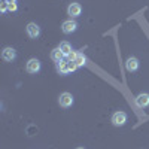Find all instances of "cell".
I'll return each instance as SVG.
<instances>
[{
    "instance_id": "6da1fadb",
    "label": "cell",
    "mask_w": 149,
    "mask_h": 149,
    "mask_svg": "<svg viewBox=\"0 0 149 149\" xmlns=\"http://www.w3.org/2000/svg\"><path fill=\"white\" fill-rule=\"evenodd\" d=\"M76 69H79L76 64H74V61H66V60H61L57 63V72L60 74H67L70 72H74Z\"/></svg>"
},
{
    "instance_id": "7a4b0ae2",
    "label": "cell",
    "mask_w": 149,
    "mask_h": 149,
    "mask_svg": "<svg viewBox=\"0 0 149 149\" xmlns=\"http://www.w3.org/2000/svg\"><path fill=\"white\" fill-rule=\"evenodd\" d=\"M125 122H127V113L125 112L118 110L112 115V124H113L115 127H122V125H125Z\"/></svg>"
},
{
    "instance_id": "3957f363",
    "label": "cell",
    "mask_w": 149,
    "mask_h": 149,
    "mask_svg": "<svg viewBox=\"0 0 149 149\" xmlns=\"http://www.w3.org/2000/svg\"><path fill=\"white\" fill-rule=\"evenodd\" d=\"M73 102H74V98H73V95L70 93H63V94H60V97H58V104L61 107H64V109L70 107L73 104Z\"/></svg>"
},
{
    "instance_id": "277c9868",
    "label": "cell",
    "mask_w": 149,
    "mask_h": 149,
    "mask_svg": "<svg viewBox=\"0 0 149 149\" xmlns=\"http://www.w3.org/2000/svg\"><path fill=\"white\" fill-rule=\"evenodd\" d=\"M61 30H63V33H66V34H72L73 31L78 30V22L70 18V19H67V21H64L63 24H61Z\"/></svg>"
},
{
    "instance_id": "5b68a950",
    "label": "cell",
    "mask_w": 149,
    "mask_h": 149,
    "mask_svg": "<svg viewBox=\"0 0 149 149\" xmlns=\"http://www.w3.org/2000/svg\"><path fill=\"white\" fill-rule=\"evenodd\" d=\"M26 31H27L30 39H37V37L40 36V27L37 26L36 22H29L27 27H26Z\"/></svg>"
},
{
    "instance_id": "8992f818",
    "label": "cell",
    "mask_w": 149,
    "mask_h": 149,
    "mask_svg": "<svg viewBox=\"0 0 149 149\" xmlns=\"http://www.w3.org/2000/svg\"><path fill=\"white\" fill-rule=\"evenodd\" d=\"M26 70L30 73V74H36L37 72L40 70V61L37 58H30L26 64Z\"/></svg>"
},
{
    "instance_id": "52a82bcc",
    "label": "cell",
    "mask_w": 149,
    "mask_h": 149,
    "mask_svg": "<svg viewBox=\"0 0 149 149\" xmlns=\"http://www.w3.org/2000/svg\"><path fill=\"white\" fill-rule=\"evenodd\" d=\"M2 58L5 61H8V63H10V61H14L17 58V51L12 46H6V48H3V51H2Z\"/></svg>"
},
{
    "instance_id": "ba28073f",
    "label": "cell",
    "mask_w": 149,
    "mask_h": 149,
    "mask_svg": "<svg viewBox=\"0 0 149 149\" xmlns=\"http://www.w3.org/2000/svg\"><path fill=\"white\" fill-rule=\"evenodd\" d=\"M82 14V6L79 5V3H70L69 5V8H67V15H70L72 18H76V17H79Z\"/></svg>"
},
{
    "instance_id": "9c48e42d",
    "label": "cell",
    "mask_w": 149,
    "mask_h": 149,
    "mask_svg": "<svg viewBox=\"0 0 149 149\" xmlns=\"http://www.w3.org/2000/svg\"><path fill=\"white\" fill-rule=\"evenodd\" d=\"M136 104L139 107H148L149 106V94L148 93H140L137 97H136Z\"/></svg>"
},
{
    "instance_id": "30bf717a",
    "label": "cell",
    "mask_w": 149,
    "mask_h": 149,
    "mask_svg": "<svg viewBox=\"0 0 149 149\" xmlns=\"http://www.w3.org/2000/svg\"><path fill=\"white\" fill-rule=\"evenodd\" d=\"M125 69H127L128 72H136V70L139 69V60L136 58V57L127 58V61H125Z\"/></svg>"
},
{
    "instance_id": "8fae6325",
    "label": "cell",
    "mask_w": 149,
    "mask_h": 149,
    "mask_svg": "<svg viewBox=\"0 0 149 149\" xmlns=\"http://www.w3.org/2000/svg\"><path fill=\"white\" fill-rule=\"evenodd\" d=\"M58 48L61 49V52L64 54V57H69V55L72 54V51H73V49H72V45H70L69 42H61Z\"/></svg>"
},
{
    "instance_id": "7c38bea8",
    "label": "cell",
    "mask_w": 149,
    "mask_h": 149,
    "mask_svg": "<svg viewBox=\"0 0 149 149\" xmlns=\"http://www.w3.org/2000/svg\"><path fill=\"white\" fill-rule=\"evenodd\" d=\"M63 57H64V54L61 52V49H60V48H55V49H52V51H51V58L55 61V63L61 61V60H63Z\"/></svg>"
},
{
    "instance_id": "4fadbf2b",
    "label": "cell",
    "mask_w": 149,
    "mask_h": 149,
    "mask_svg": "<svg viewBox=\"0 0 149 149\" xmlns=\"http://www.w3.org/2000/svg\"><path fill=\"white\" fill-rule=\"evenodd\" d=\"M85 63H86V58H85V55H84L82 52H78L76 58H74V64H76L78 67H84V66H85Z\"/></svg>"
},
{
    "instance_id": "5bb4252c",
    "label": "cell",
    "mask_w": 149,
    "mask_h": 149,
    "mask_svg": "<svg viewBox=\"0 0 149 149\" xmlns=\"http://www.w3.org/2000/svg\"><path fill=\"white\" fill-rule=\"evenodd\" d=\"M0 10H2V12H3V14H5V12H8V10H9V3H6V2H3L2 5H0Z\"/></svg>"
},
{
    "instance_id": "9a60e30c",
    "label": "cell",
    "mask_w": 149,
    "mask_h": 149,
    "mask_svg": "<svg viewBox=\"0 0 149 149\" xmlns=\"http://www.w3.org/2000/svg\"><path fill=\"white\" fill-rule=\"evenodd\" d=\"M76 55H78V51H72V54L67 57L69 58V61H74V58H76Z\"/></svg>"
},
{
    "instance_id": "2e32d148",
    "label": "cell",
    "mask_w": 149,
    "mask_h": 149,
    "mask_svg": "<svg viewBox=\"0 0 149 149\" xmlns=\"http://www.w3.org/2000/svg\"><path fill=\"white\" fill-rule=\"evenodd\" d=\"M17 9H18L17 3H9V10H10V12H15Z\"/></svg>"
},
{
    "instance_id": "e0dca14e",
    "label": "cell",
    "mask_w": 149,
    "mask_h": 149,
    "mask_svg": "<svg viewBox=\"0 0 149 149\" xmlns=\"http://www.w3.org/2000/svg\"><path fill=\"white\" fill-rule=\"evenodd\" d=\"M3 2H6V3H17V0H3Z\"/></svg>"
},
{
    "instance_id": "ac0fdd59",
    "label": "cell",
    "mask_w": 149,
    "mask_h": 149,
    "mask_svg": "<svg viewBox=\"0 0 149 149\" xmlns=\"http://www.w3.org/2000/svg\"><path fill=\"white\" fill-rule=\"evenodd\" d=\"M76 149H85V148H82V146H81V148H76Z\"/></svg>"
}]
</instances>
